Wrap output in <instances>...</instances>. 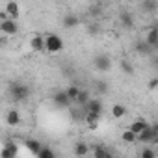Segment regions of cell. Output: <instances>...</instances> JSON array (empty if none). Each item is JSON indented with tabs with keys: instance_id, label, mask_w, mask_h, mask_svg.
Segmentation results:
<instances>
[{
	"instance_id": "1",
	"label": "cell",
	"mask_w": 158,
	"mask_h": 158,
	"mask_svg": "<svg viewBox=\"0 0 158 158\" xmlns=\"http://www.w3.org/2000/svg\"><path fill=\"white\" fill-rule=\"evenodd\" d=\"M45 43H47V52L48 54H58V52L63 50V39L56 34H47Z\"/></svg>"
},
{
	"instance_id": "2",
	"label": "cell",
	"mask_w": 158,
	"mask_h": 158,
	"mask_svg": "<svg viewBox=\"0 0 158 158\" xmlns=\"http://www.w3.org/2000/svg\"><path fill=\"white\" fill-rule=\"evenodd\" d=\"M28 95H30L28 86H24V84H13L11 86V97H13V101H17V102L26 101Z\"/></svg>"
},
{
	"instance_id": "3",
	"label": "cell",
	"mask_w": 158,
	"mask_h": 158,
	"mask_svg": "<svg viewBox=\"0 0 158 158\" xmlns=\"http://www.w3.org/2000/svg\"><path fill=\"white\" fill-rule=\"evenodd\" d=\"M0 32H2V35H15L19 32V26H17V19H8V21H2L0 23Z\"/></svg>"
},
{
	"instance_id": "4",
	"label": "cell",
	"mask_w": 158,
	"mask_h": 158,
	"mask_svg": "<svg viewBox=\"0 0 158 158\" xmlns=\"http://www.w3.org/2000/svg\"><path fill=\"white\" fill-rule=\"evenodd\" d=\"M93 63H95V69L97 71H102V73H108L112 69V60L106 54H97Z\"/></svg>"
},
{
	"instance_id": "5",
	"label": "cell",
	"mask_w": 158,
	"mask_h": 158,
	"mask_svg": "<svg viewBox=\"0 0 158 158\" xmlns=\"http://www.w3.org/2000/svg\"><path fill=\"white\" fill-rule=\"evenodd\" d=\"M30 48H32L34 52H43V50H47L45 35H39V34L32 35V37H30Z\"/></svg>"
},
{
	"instance_id": "6",
	"label": "cell",
	"mask_w": 158,
	"mask_h": 158,
	"mask_svg": "<svg viewBox=\"0 0 158 158\" xmlns=\"http://www.w3.org/2000/svg\"><path fill=\"white\" fill-rule=\"evenodd\" d=\"M154 138H156V134H154V130H152V127L149 125L143 132H139L138 134V139L139 141H143V143H151V141H154Z\"/></svg>"
},
{
	"instance_id": "7",
	"label": "cell",
	"mask_w": 158,
	"mask_h": 158,
	"mask_svg": "<svg viewBox=\"0 0 158 158\" xmlns=\"http://www.w3.org/2000/svg\"><path fill=\"white\" fill-rule=\"evenodd\" d=\"M73 101L69 99V95H67V91H58L56 95H54V104L56 106H69Z\"/></svg>"
},
{
	"instance_id": "8",
	"label": "cell",
	"mask_w": 158,
	"mask_h": 158,
	"mask_svg": "<svg viewBox=\"0 0 158 158\" xmlns=\"http://www.w3.org/2000/svg\"><path fill=\"white\" fill-rule=\"evenodd\" d=\"M8 13H10V17L11 19H17L19 17V0H10V2L6 4V8H4Z\"/></svg>"
},
{
	"instance_id": "9",
	"label": "cell",
	"mask_w": 158,
	"mask_h": 158,
	"mask_svg": "<svg viewBox=\"0 0 158 158\" xmlns=\"http://www.w3.org/2000/svg\"><path fill=\"white\" fill-rule=\"evenodd\" d=\"M78 23H80V19H78L74 13H69V15H65V17H63V21H61L63 28H74V26H78Z\"/></svg>"
},
{
	"instance_id": "10",
	"label": "cell",
	"mask_w": 158,
	"mask_h": 158,
	"mask_svg": "<svg viewBox=\"0 0 158 158\" xmlns=\"http://www.w3.org/2000/svg\"><path fill=\"white\" fill-rule=\"evenodd\" d=\"M6 123H8L10 127H17V125L21 123V115H19V112H17V110H10V112L6 114Z\"/></svg>"
},
{
	"instance_id": "11",
	"label": "cell",
	"mask_w": 158,
	"mask_h": 158,
	"mask_svg": "<svg viewBox=\"0 0 158 158\" xmlns=\"http://www.w3.org/2000/svg\"><path fill=\"white\" fill-rule=\"evenodd\" d=\"M121 139H123L125 143H134V141L138 139V134L128 127V128H125V130L121 132Z\"/></svg>"
},
{
	"instance_id": "12",
	"label": "cell",
	"mask_w": 158,
	"mask_h": 158,
	"mask_svg": "<svg viewBox=\"0 0 158 158\" xmlns=\"http://www.w3.org/2000/svg\"><path fill=\"white\" fill-rule=\"evenodd\" d=\"M86 110H88V112L101 114V112H102V102H101L99 99H89V102L86 104Z\"/></svg>"
},
{
	"instance_id": "13",
	"label": "cell",
	"mask_w": 158,
	"mask_h": 158,
	"mask_svg": "<svg viewBox=\"0 0 158 158\" xmlns=\"http://www.w3.org/2000/svg\"><path fill=\"white\" fill-rule=\"evenodd\" d=\"M147 127H149V123H147L145 119H134V121H132V125H130V128H132V130H134L136 134L143 132V130H145Z\"/></svg>"
},
{
	"instance_id": "14",
	"label": "cell",
	"mask_w": 158,
	"mask_h": 158,
	"mask_svg": "<svg viewBox=\"0 0 158 158\" xmlns=\"http://www.w3.org/2000/svg\"><path fill=\"white\" fill-rule=\"evenodd\" d=\"M127 115V108L123 106V104H114L112 106V117L114 119H121V117H125Z\"/></svg>"
},
{
	"instance_id": "15",
	"label": "cell",
	"mask_w": 158,
	"mask_h": 158,
	"mask_svg": "<svg viewBox=\"0 0 158 158\" xmlns=\"http://www.w3.org/2000/svg\"><path fill=\"white\" fill-rule=\"evenodd\" d=\"M145 41H147L151 47H156V45H158V28H151V30L147 32Z\"/></svg>"
},
{
	"instance_id": "16",
	"label": "cell",
	"mask_w": 158,
	"mask_h": 158,
	"mask_svg": "<svg viewBox=\"0 0 158 158\" xmlns=\"http://www.w3.org/2000/svg\"><path fill=\"white\" fill-rule=\"evenodd\" d=\"M74 154H76V156H86V154H89V147H88V143L78 141V143L74 145Z\"/></svg>"
},
{
	"instance_id": "17",
	"label": "cell",
	"mask_w": 158,
	"mask_h": 158,
	"mask_svg": "<svg viewBox=\"0 0 158 158\" xmlns=\"http://www.w3.org/2000/svg\"><path fill=\"white\" fill-rule=\"evenodd\" d=\"M26 147H28V149L32 151V154H35V156H37L39 151H41V143H39L37 139H34V138H30V139L26 141Z\"/></svg>"
},
{
	"instance_id": "18",
	"label": "cell",
	"mask_w": 158,
	"mask_h": 158,
	"mask_svg": "<svg viewBox=\"0 0 158 158\" xmlns=\"http://www.w3.org/2000/svg\"><path fill=\"white\" fill-rule=\"evenodd\" d=\"M65 91H67L69 99H71L73 102H76V99H78V95H80V91H82V89H80V88H76V86H71V88H67Z\"/></svg>"
},
{
	"instance_id": "19",
	"label": "cell",
	"mask_w": 158,
	"mask_h": 158,
	"mask_svg": "<svg viewBox=\"0 0 158 158\" xmlns=\"http://www.w3.org/2000/svg\"><path fill=\"white\" fill-rule=\"evenodd\" d=\"M17 154V147H11V145H8L2 152H0V156H2V158H13Z\"/></svg>"
},
{
	"instance_id": "20",
	"label": "cell",
	"mask_w": 158,
	"mask_h": 158,
	"mask_svg": "<svg viewBox=\"0 0 158 158\" xmlns=\"http://www.w3.org/2000/svg\"><path fill=\"white\" fill-rule=\"evenodd\" d=\"M86 123L89 125V123H99V119H101V114H95V112H88L86 110Z\"/></svg>"
},
{
	"instance_id": "21",
	"label": "cell",
	"mask_w": 158,
	"mask_h": 158,
	"mask_svg": "<svg viewBox=\"0 0 158 158\" xmlns=\"http://www.w3.org/2000/svg\"><path fill=\"white\" fill-rule=\"evenodd\" d=\"M88 102H89V93L88 91H80V95H78V99H76V104L86 106Z\"/></svg>"
},
{
	"instance_id": "22",
	"label": "cell",
	"mask_w": 158,
	"mask_h": 158,
	"mask_svg": "<svg viewBox=\"0 0 158 158\" xmlns=\"http://www.w3.org/2000/svg\"><path fill=\"white\" fill-rule=\"evenodd\" d=\"M93 154H95L97 158H110V156H112V152L106 151V149H102V147H97V149L93 151Z\"/></svg>"
},
{
	"instance_id": "23",
	"label": "cell",
	"mask_w": 158,
	"mask_h": 158,
	"mask_svg": "<svg viewBox=\"0 0 158 158\" xmlns=\"http://www.w3.org/2000/svg\"><path fill=\"white\" fill-rule=\"evenodd\" d=\"M37 156H39V158H54V151L48 149V147H41V151H39Z\"/></svg>"
},
{
	"instance_id": "24",
	"label": "cell",
	"mask_w": 158,
	"mask_h": 158,
	"mask_svg": "<svg viewBox=\"0 0 158 158\" xmlns=\"http://www.w3.org/2000/svg\"><path fill=\"white\" fill-rule=\"evenodd\" d=\"M121 23H123L125 28H130L132 26V17L128 13H121Z\"/></svg>"
},
{
	"instance_id": "25",
	"label": "cell",
	"mask_w": 158,
	"mask_h": 158,
	"mask_svg": "<svg viewBox=\"0 0 158 158\" xmlns=\"http://www.w3.org/2000/svg\"><path fill=\"white\" fill-rule=\"evenodd\" d=\"M139 156H141V158H154V156H156V152H154L152 149H149V147H147V149H143V151L139 152Z\"/></svg>"
},
{
	"instance_id": "26",
	"label": "cell",
	"mask_w": 158,
	"mask_h": 158,
	"mask_svg": "<svg viewBox=\"0 0 158 158\" xmlns=\"http://www.w3.org/2000/svg\"><path fill=\"white\" fill-rule=\"evenodd\" d=\"M121 67H123V71H125L127 74H132V65H130L128 61H123V63H121Z\"/></svg>"
},
{
	"instance_id": "27",
	"label": "cell",
	"mask_w": 158,
	"mask_h": 158,
	"mask_svg": "<svg viewBox=\"0 0 158 158\" xmlns=\"http://www.w3.org/2000/svg\"><path fill=\"white\" fill-rule=\"evenodd\" d=\"M147 86H149V89H156L158 88V78H151Z\"/></svg>"
},
{
	"instance_id": "28",
	"label": "cell",
	"mask_w": 158,
	"mask_h": 158,
	"mask_svg": "<svg viewBox=\"0 0 158 158\" xmlns=\"http://www.w3.org/2000/svg\"><path fill=\"white\" fill-rule=\"evenodd\" d=\"M88 127H89V130H97V127H99V123H89Z\"/></svg>"
},
{
	"instance_id": "29",
	"label": "cell",
	"mask_w": 158,
	"mask_h": 158,
	"mask_svg": "<svg viewBox=\"0 0 158 158\" xmlns=\"http://www.w3.org/2000/svg\"><path fill=\"white\" fill-rule=\"evenodd\" d=\"M152 130H154V134L158 136V123H156V125H152Z\"/></svg>"
},
{
	"instance_id": "30",
	"label": "cell",
	"mask_w": 158,
	"mask_h": 158,
	"mask_svg": "<svg viewBox=\"0 0 158 158\" xmlns=\"http://www.w3.org/2000/svg\"><path fill=\"white\" fill-rule=\"evenodd\" d=\"M154 143H156V145H158V136H156V138H154Z\"/></svg>"
},
{
	"instance_id": "31",
	"label": "cell",
	"mask_w": 158,
	"mask_h": 158,
	"mask_svg": "<svg viewBox=\"0 0 158 158\" xmlns=\"http://www.w3.org/2000/svg\"><path fill=\"white\" fill-rule=\"evenodd\" d=\"M19 2H26V0H19Z\"/></svg>"
},
{
	"instance_id": "32",
	"label": "cell",
	"mask_w": 158,
	"mask_h": 158,
	"mask_svg": "<svg viewBox=\"0 0 158 158\" xmlns=\"http://www.w3.org/2000/svg\"><path fill=\"white\" fill-rule=\"evenodd\" d=\"M128 2H134V0H128Z\"/></svg>"
}]
</instances>
